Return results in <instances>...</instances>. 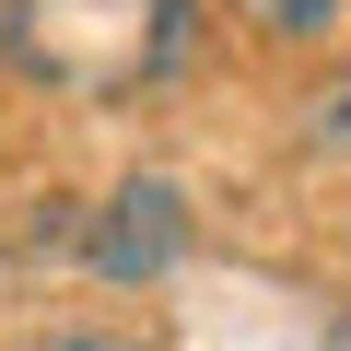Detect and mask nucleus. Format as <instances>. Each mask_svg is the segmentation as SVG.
<instances>
[{"label":"nucleus","instance_id":"1","mask_svg":"<svg viewBox=\"0 0 351 351\" xmlns=\"http://www.w3.org/2000/svg\"><path fill=\"white\" fill-rule=\"evenodd\" d=\"M176 258H188V188L176 176H129V188L106 199V211H82V269L94 281H164Z\"/></svg>","mask_w":351,"mask_h":351},{"label":"nucleus","instance_id":"5","mask_svg":"<svg viewBox=\"0 0 351 351\" xmlns=\"http://www.w3.org/2000/svg\"><path fill=\"white\" fill-rule=\"evenodd\" d=\"M24 36H36V0H0V59H24Z\"/></svg>","mask_w":351,"mask_h":351},{"label":"nucleus","instance_id":"4","mask_svg":"<svg viewBox=\"0 0 351 351\" xmlns=\"http://www.w3.org/2000/svg\"><path fill=\"white\" fill-rule=\"evenodd\" d=\"M188 24H199V0H152V71L188 59Z\"/></svg>","mask_w":351,"mask_h":351},{"label":"nucleus","instance_id":"2","mask_svg":"<svg viewBox=\"0 0 351 351\" xmlns=\"http://www.w3.org/2000/svg\"><path fill=\"white\" fill-rule=\"evenodd\" d=\"M293 152H304V164H351V59L293 106Z\"/></svg>","mask_w":351,"mask_h":351},{"label":"nucleus","instance_id":"3","mask_svg":"<svg viewBox=\"0 0 351 351\" xmlns=\"http://www.w3.org/2000/svg\"><path fill=\"white\" fill-rule=\"evenodd\" d=\"M246 12H258V36H281V47H293V36H328L351 0H246Z\"/></svg>","mask_w":351,"mask_h":351}]
</instances>
